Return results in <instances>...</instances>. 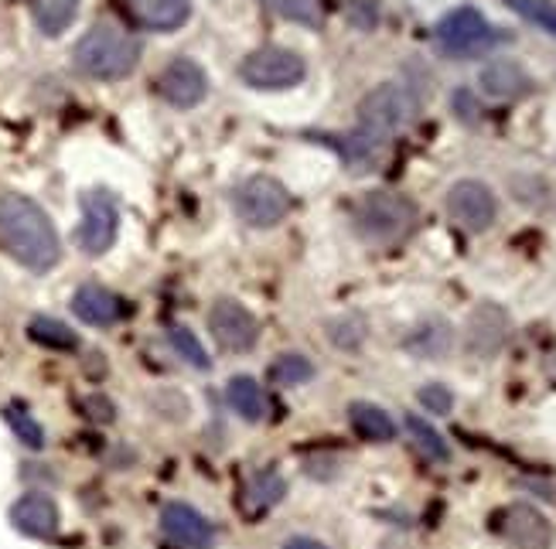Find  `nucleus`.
I'll return each mask as SVG.
<instances>
[{
  "instance_id": "nucleus-7",
  "label": "nucleus",
  "mask_w": 556,
  "mask_h": 549,
  "mask_svg": "<svg viewBox=\"0 0 556 549\" xmlns=\"http://www.w3.org/2000/svg\"><path fill=\"white\" fill-rule=\"evenodd\" d=\"M232 208L236 215L253 229H270L287 219L290 195L287 188L270 175H253L232 191Z\"/></svg>"
},
{
  "instance_id": "nucleus-27",
  "label": "nucleus",
  "mask_w": 556,
  "mask_h": 549,
  "mask_svg": "<svg viewBox=\"0 0 556 549\" xmlns=\"http://www.w3.org/2000/svg\"><path fill=\"white\" fill-rule=\"evenodd\" d=\"M4 420H8V426L14 430V437L24 447H31V450L45 447V430H41V423L28 410H24V406H4Z\"/></svg>"
},
{
  "instance_id": "nucleus-3",
  "label": "nucleus",
  "mask_w": 556,
  "mask_h": 549,
  "mask_svg": "<svg viewBox=\"0 0 556 549\" xmlns=\"http://www.w3.org/2000/svg\"><path fill=\"white\" fill-rule=\"evenodd\" d=\"M417 222V205L396 191H369L352 208V226L366 243H396Z\"/></svg>"
},
{
  "instance_id": "nucleus-21",
  "label": "nucleus",
  "mask_w": 556,
  "mask_h": 549,
  "mask_svg": "<svg viewBox=\"0 0 556 549\" xmlns=\"http://www.w3.org/2000/svg\"><path fill=\"white\" fill-rule=\"evenodd\" d=\"M79 4L83 0H31V17H35L41 35L55 38L68 28L72 21H76Z\"/></svg>"
},
{
  "instance_id": "nucleus-17",
  "label": "nucleus",
  "mask_w": 556,
  "mask_h": 549,
  "mask_svg": "<svg viewBox=\"0 0 556 549\" xmlns=\"http://www.w3.org/2000/svg\"><path fill=\"white\" fill-rule=\"evenodd\" d=\"M478 86L485 95H492V100H519V95L533 89V79H529V72L513 59H492L481 68Z\"/></svg>"
},
{
  "instance_id": "nucleus-12",
  "label": "nucleus",
  "mask_w": 556,
  "mask_h": 549,
  "mask_svg": "<svg viewBox=\"0 0 556 549\" xmlns=\"http://www.w3.org/2000/svg\"><path fill=\"white\" fill-rule=\"evenodd\" d=\"M161 529L181 549H215L212 522L199 509L185 506V501H167L161 509Z\"/></svg>"
},
{
  "instance_id": "nucleus-28",
  "label": "nucleus",
  "mask_w": 556,
  "mask_h": 549,
  "mask_svg": "<svg viewBox=\"0 0 556 549\" xmlns=\"http://www.w3.org/2000/svg\"><path fill=\"white\" fill-rule=\"evenodd\" d=\"M519 17H526L529 24H536V28L556 35V4L553 0H505Z\"/></svg>"
},
{
  "instance_id": "nucleus-5",
  "label": "nucleus",
  "mask_w": 556,
  "mask_h": 549,
  "mask_svg": "<svg viewBox=\"0 0 556 549\" xmlns=\"http://www.w3.org/2000/svg\"><path fill=\"white\" fill-rule=\"evenodd\" d=\"M433 38H438V48L447 59H478L505 41V35H498L485 14L475 8H454L451 14H444L433 28Z\"/></svg>"
},
{
  "instance_id": "nucleus-20",
  "label": "nucleus",
  "mask_w": 556,
  "mask_h": 549,
  "mask_svg": "<svg viewBox=\"0 0 556 549\" xmlns=\"http://www.w3.org/2000/svg\"><path fill=\"white\" fill-rule=\"evenodd\" d=\"M349 423L362 441H372V444H386L396 437V423L393 417L382 410V406L372 403H352L349 406Z\"/></svg>"
},
{
  "instance_id": "nucleus-25",
  "label": "nucleus",
  "mask_w": 556,
  "mask_h": 549,
  "mask_svg": "<svg viewBox=\"0 0 556 549\" xmlns=\"http://www.w3.org/2000/svg\"><path fill=\"white\" fill-rule=\"evenodd\" d=\"M167 345H172V352L178 358H185L191 369H208V355H205L202 342L195 339V331H188L185 324L167 328Z\"/></svg>"
},
{
  "instance_id": "nucleus-26",
  "label": "nucleus",
  "mask_w": 556,
  "mask_h": 549,
  "mask_svg": "<svg viewBox=\"0 0 556 549\" xmlns=\"http://www.w3.org/2000/svg\"><path fill=\"white\" fill-rule=\"evenodd\" d=\"M311 375H314V366L304 355H280V358H274V366L267 372L274 386H301V382H307Z\"/></svg>"
},
{
  "instance_id": "nucleus-29",
  "label": "nucleus",
  "mask_w": 556,
  "mask_h": 549,
  "mask_svg": "<svg viewBox=\"0 0 556 549\" xmlns=\"http://www.w3.org/2000/svg\"><path fill=\"white\" fill-rule=\"evenodd\" d=\"M250 498H253V506L256 509H270L277 506V501L283 498V477L267 471V474H260L256 482L250 485Z\"/></svg>"
},
{
  "instance_id": "nucleus-33",
  "label": "nucleus",
  "mask_w": 556,
  "mask_h": 549,
  "mask_svg": "<svg viewBox=\"0 0 556 549\" xmlns=\"http://www.w3.org/2000/svg\"><path fill=\"white\" fill-rule=\"evenodd\" d=\"M283 549H328V546L318 542V539H311V536H290V539L283 542Z\"/></svg>"
},
{
  "instance_id": "nucleus-9",
  "label": "nucleus",
  "mask_w": 556,
  "mask_h": 549,
  "mask_svg": "<svg viewBox=\"0 0 556 549\" xmlns=\"http://www.w3.org/2000/svg\"><path fill=\"white\" fill-rule=\"evenodd\" d=\"M447 215L468 232H485L495 222L498 202L485 181L465 178V181L451 184V191H447Z\"/></svg>"
},
{
  "instance_id": "nucleus-23",
  "label": "nucleus",
  "mask_w": 556,
  "mask_h": 549,
  "mask_svg": "<svg viewBox=\"0 0 556 549\" xmlns=\"http://www.w3.org/2000/svg\"><path fill=\"white\" fill-rule=\"evenodd\" d=\"M263 4L304 28H318L325 21V0H263Z\"/></svg>"
},
{
  "instance_id": "nucleus-1",
  "label": "nucleus",
  "mask_w": 556,
  "mask_h": 549,
  "mask_svg": "<svg viewBox=\"0 0 556 549\" xmlns=\"http://www.w3.org/2000/svg\"><path fill=\"white\" fill-rule=\"evenodd\" d=\"M0 239H4L8 253L21 267L35 273L52 270L62 256L55 222L48 219V212L38 202H31L28 195H17V191L0 195Z\"/></svg>"
},
{
  "instance_id": "nucleus-19",
  "label": "nucleus",
  "mask_w": 556,
  "mask_h": 549,
  "mask_svg": "<svg viewBox=\"0 0 556 549\" xmlns=\"http://www.w3.org/2000/svg\"><path fill=\"white\" fill-rule=\"evenodd\" d=\"M226 403H229V410L239 413L247 423L267 420V396H263V386L253 375H232L226 382Z\"/></svg>"
},
{
  "instance_id": "nucleus-11",
  "label": "nucleus",
  "mask_w": 556,
  "mask_h": 549,
  "mask_svg": "<svg viewBox=\"0 0 556 549\" xmlns=\"http://www.w3.org/2000/svg\"><path fill=\"white\" fill-rule=\"evenodd\" d=\"M157 92L164 95L175 110H191L205 100L208 92V76L195 59H172L157 76Z\"/></svg>"
},
{
  "instance_id": "nucleus-16",
  "label": "nucleus",
  "mask_w": 556,
  "mask_h": 549,
  "mask_svg": "<svg viewBox=\"0 0 556 549\" xmlns=\"http://www.w3.org/2000/svg\"><path fill=\"white\" fill-rule=\"evenodd\" d=\"M72 310L76 318L92 324V328H110L124 318V301L100 283H83L76 294H72Z\"/></svg>"
},
{
  "instance_id": "nucleus-31",
  "label": "nucleus",
  "mask_w": 556,
  "mask_h": 549,
  "mask_svg": "<svg viewBox=\"0 0 556 549\" xmlns=\"http://www.w3.org/2000/svg\"><path fill=\"white\" fill-rule=\"evenodd\" d=\"M420 403L427 406V413H451V406H454V396H451V390L447 386H424L420 390Z\"/></svg>"
},
{
  "instance_id": "nucleus-14",
  "label": "nucleus",
  "mask_w": 556,
  "mask_h": 549,
  "mask_svg": "<svg viewBox=\"0 0 556 549\" xmlns=\"http://www.w3.org/2000/svg\"><path fill=\"white\" fill-rule=\"evenodd\" d=\"M502 536L509 539L516 549H549L553 525L533 506H513L502 515Z\"/></svg>"
},
{
  "instance_id": "nucleus-22",
  "label": "nucleus",
  "mask_w": 556,
  "mask_h": 549,
  "mask_svg": "<svg viewBox=\"0 0 556 549\" xmlns=\"http://www.w3.org/2000/svg\"><path fill=\"white\" fill-rule=\"evenodd\" d=\"M28 334H31V342H38L45 348H55V352H76L79 348V334L68 324H62L59 318H45V315L31 318Z\"/></svg>"
},
{
  "instance_id": "nucleus-30",
  "label": "nucleus",
  "mask_w": 556,
  "mask_h": 549,
  "mask_svg": "<svg viewBox=\"0 0 556 549\" xmlns=\"http://www.w3.org/2000/svg\"><path fill=\"white\" fill-rule=\"evenodd\" d=\"M362 339H366V328L355 318H345V321H331V342L338 348H358Z\"/></svg>"
},
{
  "instance_id": "nucleus-6",
  "label": "nucleus",
  "mask_w": 556,
  "mask_h": 549,
  "mask_svg": "<svg viewBox=\"0 0 556 549\" xmlns=\"http://www.w3.org/2000/svg\"><path fill=\"white\" fill-rule=\"evenodd\" d=\"M307 76V62L280 44H263L256 52H250L239 65V79L250 89L260 92H280V89H294Z\"/></svg>"
},
{
  "instance_id": "nucleus-13",
  "label": "nucleus",
  "mask_w": 556,
  "mask_h": 549,
  "mask_svg": "<svg viewBox=\"0 0 556 549\" xmlns=\"http://www.w3.org/2000/svg\"><path fill=\"white\" fill-rule=\"evenodd\" d=\"M11 522H14V529L24 533V536H35V539H52L59 533V506L48 495L41 491H31V495H24L17 498L14 506H11Z\"/></svg>"
},
{
  "instance_id": "nucleus-10",
  "label": "nucleus",
  "mask_w": 556,
  "mask_h": 549,
  "mask_svg": "<svg viewBox=\"0 0 556 549\" xmlns=\"http://www.w3.org/2000/svg\"><path fill=\"white\" fill-rule=\"evenodd\" d=\"M208 331L212 339L219 342V348L226 352H250L260 339V324L256 318L250 315V310L239 304V301H215L212 310H208Z\"/></svg>"
},
{
  "instance_id": "nucleus-4",
  "label": "nucleus",
  "mask_w": 556,
  "mask_h": 549,
  "mask_svg": "<svg viewBox=\"0 0 556 549\" xmlns=\"http://www.w3.org/2000/svg\"><path fill=\"white\" fill-rule=\"evenodd\" d=\"M417 113H420V100L414 95V89H406L400 82H386V86H376L372 92L362 95L355 130L390 143L393 133H400L414 124Z\"/></svg>"
},
{
  "instance_id": "nucleus-8",
  "label": "nucleus",
  "mask_w": 556,
  "mask_h": 549,
  "mask_svg": "<svg viewBox=\"0 0 556 549\" xmlns=\"http://www.w3.org/2000/svg\"><path fill=\"white\" fill-rule=\"evenodd\" d=\"M119 232V205L110 191H86L83 195V222H79V250L86 256H103Z\"/></svg>"
},
{
  "instance_id": "nucleus-15",
  "label": "nucleus",
  "mask_w": 556,
  "mask_h": 549,
  "mask_svg": "<svg viewBox=\"0 0 556 549\" xmlns=\"http://www.w3.org/2000/svg\"><path fill=\"white\" fill-rule=\"evenodd\" d=\"M505 334H509V318H505V310L495 307V304H481L475 315L468 318L465 342H468V348L475 355L489 358V355H495L505 345Z\"/></svg>"
},
{
  "instance_id": "nucleus-2",
  "label": "nucleus",
  "mask_w": 556,
  "mask_h": 549,
  "mask_svg": "<svg viewBox=\"0 0 556 549\" xmlns=\"http://www.w3.org/2000/svg\"><path fill=\"white\" fill-rule=\"evenodd\" d=\"M72 62H76V68L89 79H100V82L127 79L140 62V41L127 28H119V24L100 21L76 41Z\"/></svg>"
},
{
  "instance_id": "nucleus-18",
  "label": "nucleus",
  "mask_w": 556,
  "mask_h": 549,
  "mask_svg": "<svg viewBox=\"0 0 556 549\" xmlns=\"http://www.w3.org/2000/svg\"><path fill=\"white\" fill-rule=\"evenodd\" d=\"M134 17L151 31H178L191 14V0H127Z\"/></svg>"
},
{
  "instance_id": "nucleus-24",
  "label": "nucleus",
  "mask_w": 556,
  "mask_h": 549,
  "mask_svg": "<svg viewBox=\"0 0 556 549\" xmlns=\"http://www.w3.org/2000/svg\"><path fill=\"white\" fill-rule=\"evenodd\" d=\"M406 430H409V437L417 441V447L427 454L430 461H451V447H447V441L433 430L424 417H406Z\"/></svg>"
},
{
  "instance_id": "nucleus-32",
  "label": "nucleus",
  "mask_w": 556,
  "mask_h": 549,
  "mask_svg": "<svg viewBox=\"0 0 556 549\" xmlns=\"http://www.w3.org/2000/svg\"><path fill=\"white\" fill-rule=\"evenodd\" d=\"M83 410L92 423H113L116 420V406L103 396V393H92L83 399Z\"/></svg>"
}]
</instances>
